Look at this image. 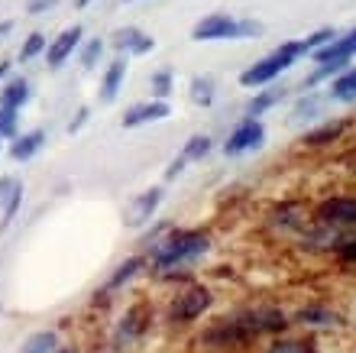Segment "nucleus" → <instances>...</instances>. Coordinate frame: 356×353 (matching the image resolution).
<instances>
[{"label":"nucleus","mask_w":356,"mask_h":353,"mask_svg":"<svg viewBox=\"0 0 356 353\" xmlns=\"http://www.w3.org/2000/svg\"><path fill=\"white\" fill-rule=\"evenodd\" d=\"M211 250V237L204 230H172L165 240L152 246V266L156 269H175L197 260Z\"/></svg>","instance_id":"f257e3e1"},{"label":"nucleus","mask_w":356,"mask_h":353,"mask_svg":"<svg viewBox=\"0 0 356 353\" xmlns=\"http://www.w3.org/2000/svg\"><path fill=\"white\" fill-rule=\"evenodd\" d=\"M301 56H305V52H301V42L298 39H289V42H282V46L272 49L269 56L256 58L250 68H243L240 84H243V88H266V84H272L282 72H289Z\"/></svg>","instance_id":"f03ea898"},{"label":"nucleus","mask_w":356,"mask_h":353,"mask_svg":"<svg viewBox=\"0 0 356 353\" xmlns=\"http://www.w3.org/2000/svg\"><path fill=\"white\" fill-rule=\"evenodd\" d=\"M263 23L256 19H234L227 13H207L204 19H197L191 29V39L197 42H214V39H246V36H259Z\"/></svg>","instance_id":"7ed1b4c3"},{"label":"nucleus","mask_w":356,"mask_h":353,"mask_svg":"<svg viewBox=\"0 0 356 353\" xmlns=\"http://www.w3.org/2000/svg\"><path fill=\"white\" fill-rule=\"evenodd\" d=\"M314 223L327 227V230L356 233V198H347V195L324 198L318 205V211H314Z\"/></svg>","instance_id":"20e7f679"},{"label":"nucleus","mask_w":356,"mask_h":353,"mask_svg":"<svg viewBox=\"0 0 356 353\" xmlns=\"http://www.w3.org/2000/svg\"><path fill=\"white\" fill-rule=\"evenodd\" d=\"M211 301H214L211 288H204V285H188L185 292H178V295L172 298L169 321H172V324H191V321H197V317H201L207 308H211Z\"/></svg>","instance_id":"39448f33"},{"label":"nucleus","mask_w":356,"mask_h":353,"mask_svg":"<svg viewBox=\"0 0 356 353\" xmlns=\"http://www.w3.org/2000/svg\"><path fill=\"white\" fill-rule=\"evenodd\" d=\"M266 143V123L263 120H253V117H243V120L234 127V133L227 136L224 143V152L227 156H246Z\"/></svg>","instance_id":"423d86ee"},{"label":"nucleus","mask_w":356,"mask_h":353,"mask_svg":"<svg viewBox=\"0 0 356 353\" xmlns=\"http://www.w3.org/2000/svg\"><path fill=\"white\" fill-rule=\"evenodd\" d=\"M149 324H152V308L149 305H133L127 315L120 317V324H117V334H113V344L117 347H130V344H136L146 331H149Z\"/></svg>","instance_id":"0eeeda50"},{"label":"nucleus","mask_w":356,"mask_h":353,"mask_svg":"<svg viewBox=\"0 0 356 353\" xmlns=\"http://www.w3.org/2000/svg\"><path fill=\"white\" fill-rule=\"evenodd\" d=\"M356 58V26L350 29V33H340L330 46H324L321 52H314L311 56V62L314 65H340V68H347L350 62Z\"/></svg>","instance_id":"6e6552de"},{"label":"nucleus","mask_w":356,"mask_h":353,"mask_svg":"<svg viewBox=\"0 0 356 353\" xmlns=\"http://www.w3.org/2000/svg\"><path fill=\"white\" fill-rule=\"evenodd\" d=\"M159 205H162V188H146V191H140V195L127 205L123 221L130 223V227H146V223L152 221V214L159 211Z\"/></svg>","instance_id":"1a4fd4ad"},{"label":"nucleus","mask_w":356,"mask_h":353,"mask_svg":"<svg viewBox=\"0 0 356 353\" xmlns=\"http://www.w3.org/2000/svg\"><path fill=\"white\" fill-rule=\"evenodd\" d=\"M172 113V107H169V101H140V104H133L130 111L123 113V127L127 130H133V127H143V123H156V120H165Z\"/></svg>","instance_id":"9d476101"},{"label":"nucleus","mask_w":356,"mask_h":353,"mask_svg":"<svg viewBox=\"0 0 356 353\" xmlns=\"http://www.w3.org/2000/svg\"><path fill=\"white\" fill-rule=\"evenodd\" d=\"M81 33H85V29L78 26V23H75V26H68V29H62V33H58V36L49 42V52H46V56H49V65H52V68L62 65V62H65V58L78 49V42H81Z\"/></svg>","instance_id":"9b49d317"},{"label":"nucleus","mask_w":356,"mask_h":353,"mask_svg":"<svg viewBox=\"0 0 356 353\" xmlns=\"http://www.w3.org/2000/svg\"><path fill=\"white\" fill-rule=\"evenodd\" d=\"M113 46L120 49V52H127V56H146V52L156 46V39L146 36V33L136 26H127V29H117V33H113Z\"/></svg>","instance_id":"f8f14e48"},{"label":"nucleus","mask_w":356,"mask_h":353,"mask_svg":"<svg viewBox=\"0 0 356 353\" xmlns=\"http://www.w3.org/2000/svg\"><path fill=\"white\" fill-rule=\"evenodd\" d=\"M295 321L305 327H321V331H334V327L343 324V317L334 311V308H324V305H308L301 308L298 315H295Z\"/></svg>","instance_id":"ddd939ff"},{"label":"nucleus","mask_w":356,"mask_h":353,"mask_svg":"<svg viewBox=\"0 0 356 353\" xmlns=\"http://www.w3.org/2000/svg\"><path fill=\"white\" fill-rule=\"evenodd\" d=\"M327 101L356 104V65H347L337 78H330L327 81Z\"/></svg>","instance_id":"4468645a"},{"label":"nucleus","mask_w":356,"mask_h":353,"mask_svg":"<svg viewBox=\"0 0 356 353\" xmlns=\"http://www.w3.org/2000/svg\"><path fill=\"white\" fill-rule=\"evenodd\" d=\"M253 317H256V324H259V331L263 334H285L289 331V321L291 317L282 311V308H275V305H259V308H253Z\"/></svg>","instance_id":"2eb2a0df"},{"label":"nucleus","mask_w":356,"mask_h":353,"mask_svg":"<svg viewBox=\"0 0 356 353\" xmlns=\"http://www.w3.org/2000/svg\"><path fill=\"white\" fill-rule=\"evenodd\" d=\"M123 78H127V58H113L111 65H107V72H104V78H101V104L117 101Z\"/></svg>","instance_id":"dca6fc26"},{"label":"nucleus","mask_w":356,"mask_h":353,"mask_svg":"<svg viewBox=\"0 0 356 353\" xmlns=\"http://www.w3.org/2000/svg\"><path fill=\"white\" fill-rule=\"evenodd\" d=\"M324 104H327V97H321L318 91H305L298 101H295V107H291V123L318 120L321 111H324Z\"/></svg>","instance_id":"f3484780"},{"label":"nucleus","mask_w":356,"mask_h":353,"mask_svg":"<svg viewBox=\"0 0 356 353\" xmlns=\"http://www.w3.org/2000/svg\"><path fill=\"white\" fill-rule=\"evenodd\" d=\"M26 101H29L26 78H10V81L0 88V107H3V111H19Z\"/></svg>","instance_id":"a211bd4d"},{"label":"nucleus","mask_w":356,"mask_h":353,"mask_svg":"<svg viewBox=\"0 0 356 353\" xmlns=\"http://www.w3.org/2000/svg\"><path fill=\"white\" fill-rule=\"evenodd\" d=\"M285 88H269V91H256V97L250 104H246V117H253V120H259L266 111H272V107H279L282 101H285Z\"/></svg>","instance_id":"6ab92c4d"},{"label":"nucleus","mask_w":356,"mask_h":353,"mask_svg":"<svg viewBox=\"0 0 356 353\" xmlns=\"http://www.w3.org/2000/svg\"><path fill=\"white\" fill-rule=\"evenodd\" d=\"M42 143H46V133H42V130H29V133H23V136H17V140H13L10 156L17 159V162H26V159H33L39 149H42Z\"/></svg>","instance_id":"aec40b11"},{"label":"nucleus","mask_w":356,"mask_h":353,"mask_svg":"<svg viewBox=\"0 0 356 353\" xmlns=\"http://www.w3.org/2000/svg\"><path fill=\"white\" fill-rule=\"evenodd\" d=\"M343 130H347V123H343V120H327V123H321L318 130L305 133V136H301V143H305V146H327V143H337Z\"/></svg>","instance_id":"412c9836"},{"label":"nucleus","mask_w":356,"mask_h":353,"mask_svg":"<svg viewBox=\"0 0 356 353\" xmlns=\"http://www.w3.org/2000/svg\"><path fill=\"white\" fill-rule=\"evenodd\" d=\"M214 91H217V84L211 74H195L191 78V101L197 107H211L214 104Z\"/></svg>","instance_id":"4be33fe9"},{"label":"nucleus","mask_w":356,"mask_h":353,"mask_svg":"<svg viewBox=\"0 0 356 353\" xmlns=\"http://www.w3.org/2000/svg\"><path fill=\"white\" fill-rule=\"evenodd\" d=\"M211 146H214V140H211L207 133H195V136H191V140L181 146L178 159H185V162H201V159L211 152Z\"/></svg>","instance_id":"5701e85b"},{"label":"nucleus","mask_w":356,"mask_h":353,"mask_svg":"<svg viewBox=\"0 0 356 353\" xmlns=\"http://www.w3.org/2000/svg\"><path fill=\"white\" fill-rule=\"evenodd\" d=\"M340 36V29H334V26H324V29H314L311 36H305V39H298L301 42V52L305 56H314V52H321L324 46H330L334 39Z\"/></svg>","instance_id":"b1692460"},{"label":"nucleus","mask_w":356,"mask_h":353,"mask_svg":"<svg viewBox=\"0 0 356 353\" xmlns=\"http://www.w3.org/2000/svg\"><path fill=\"white\" fill-rule=\"evenodd\" d=\"M152 84V97L156 101H169V94H172V72L169 68H159V72L149 78Z\"/></svg>","instance_id":"393cba45"},{"label":"nucleus","mask_w":356,"mask_h":353,"mask_svg":"<svg viewBox=\"0 0 356 353\" xmlns=\"http://www.w3.org/2000/svg\"><path fill=\"white\" fill-rule=\"evenodd\" d=\"M140 269H143V260H140V256H130V260L123 262L120 269H117V272H113V276H111V288H120L123 282H130V279H133V276H136V272H140Z\"/></svg>","instance_id":"a878e982"},{"label":"nucleus","mask_w":356,"mask_h":353,"mask_svg":"<svg viewBox=\"0 0 356 353\" xmlns=\"http://www.w3.org/2000/svg\"><path fill=\"white\" fill-rule=\"evenodd\" d=\"M49 350H56V334H52V331L33 334L26 344H23V353H49Z\"/></svg>","instance_id":"bb28decb"},{"label":"nucleus","mask_w":356,"mask_h":353,"mask_svg":"<svg viewBox=\"0 0 356 353\" xmlns=\"http://www.w3.org/2000/svg\"><path fill=\"white\" fill-rule=\"evenodd\" d=\"M334 253H337L343 262H356V233H343V237L334 243Z\"/></svg>","instance_id":"cd10ccee"},{"label":"nucleus","mask_w":356,"mask_h":353,"mask_svg":"<svg viewBox=\"0 0 356 353\" xmlns=\"http://www.w3.org/2000/svg\"><path fill=\"white\" fill-rule=\"evenodd\" d=\"M42 49H46V36H42V33H33V36L23 42V49H19V58H23V62H29V58H36Z\"/></svg>","instance_id":"c85d7f7f"},{"label":"nucleus","mask_w":356,"mask_h":353,"mask_svg":"<svg viewBox=\"0 0 356 353\" xmlns=\"http://www.w3.org/2000/svg\"><path fill=\"white\" fill-rule=\"evenodd\" d=\"M17 191H23V185H19L17 178H7V175L0 178V211L13 201V195H17Z\"/></svg>","instance_id":"c756f323"},{"label":"nucleus","mask_w":356,"mask_h":353,"mask_svg":"<svg viewBox=\"0 0 356 353\" xmlns=\"http://www.w3.org/2000/svg\"><path fill=\"white\" fill-rule=\"evenodd\" d=\"M17 136V111H3L0 107V140Z\"/></svg>","instance_id":"7c9ffc66"},{"label":"nucleus","mask_w":356,"mask_h":353,"mask_svg":"<svg viewBox=\"0 0 356 353\" xmlns=\"http://www.w3.org/2000/svg\"><path fill=\"white\" fill-rule=\"evenodd\" d=\"M266 353H301V340H295V337H282V340H275Z\"/></svg>","instance_id":"2f4dec72"},{"label":"nucleus","mask_w":356,"mask_h":353,"mask_svg":"<svg viewBox=\"0 0 356 353\" xmlns=\"http://www.w3.org/2000/svg\"><path fill=\"white\" fill-rule=\"evenodd\" d=\"M101 52H104V42H101V39H94V42H88L85 52H81V65L91 68L94 62H97V56H101Z\"/></svg>","instance_id":"473e14b6"},{"label":"nucleus","mask_w":356,"mask_h":353,"mask_svg":"<svg viewBox=\"0 0 356 353\" xmlns=\"http://www.w3.org/2000/svg\"><path fill=\"white\" fill-rule=\"evenodd\" d=\"M58 0H29V13H42V10H49V7H56Z\"/></svg>","instance_id":"72a5a7b5"},{"label":"nucleus","mask_w":356,"mask_h":353,"mask_svg":"<svg viewBox=\"0 0 356 353\" xmlns=\"http://www.w3.org/2000/svg\"><path fill=\"white\" fill-rule=\"evenodd\" d=\"M85 120H88V107H81V111H78V117L72 123H68V133H78L81 130V127H85Z\"/></svg>","instance_id":"f704fd0d"},{"label":"nucleus","mask_w":356,"mask_h":353,"mask_svg":"<svg viewBox=\"0 0 356 353\" xmlns=\"http://www.w3.org/2000/svg\"><path fill=\"white\" fill-rule=\"evenodd\" d=\"M301 353H321V347H318V337H301Z\"/></svg>","instance_id":"c9c22d12"},{"label":"nucleus","mask_w":356,"mask_h":353,"mask_svg":"<svg viewBox=\"0 0 356 353\" xmlns=\"http://www.w3.org/2000/svg\"><path fill=\"white\" fill-rule=\"evenodd\" d=\"M7 72H10V65H7V62H0V81L7 78Z\"/></svg>","instance_id":"e433bc0d"},{"label":"nucleus","mask_w":356,"mask_h":353,"mask_svg":"<svg viewBox=\"0 0 356 353\" xmlns=\"http://www.w3.org/2000/svg\"><path fill=\"white\" fill-rule=\"evenodd\" d=\"M56 353H78L75 347H62V350H56Z\"/></svg>","instance_id":"4c0bfd02"},{"label":"nucleus","mask_w":356,"mask_h":353,"mask_svg":"<svg viewBox=\"0 0 356 353\" xmlns=\"http://www.w3.org/2000/svg\"><path fill=\"white\" fill-rule=\"evenodd\" d=\"M3 33H10V23H0V36H3Z\"/></svg>","instance_id":"58836bf2"},{"label":"nucleus","mask_w":356,"mask_h":353,"mask_svg":"<svg viewBox=\"0 0 356 353\" xmlns=\"http://www.w3.org/2000/svg\"><path fill=\"white\" fill-rule=\"evenodd\" d=\"M78 3H81V7H85V3H88V0H78Z\"/></svg>","instance_id":"ea45409f"},{"label":"nucleus","mask_w":356,"mask_h":353,"mask_svg":"<svg viewBox=\"0 0 356 353\" xmlns=\"http://www.w3.org/2000/svg\"><path fill=\"white\" fill-rule=\"evenodd\" d=\"M127 3H130V0H127Z\"/></svg>","instance_id":"a19ab883"}]
</instances>
